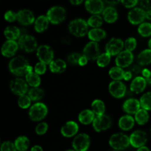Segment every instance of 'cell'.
I'll return each instance as SVG.
<instances>
[{
	"instance_id": "6da1fadb",
	"label": "cell",
	"mask_w": 151,
	"mask_h": 151,
	"mask_svg": "<svg viewBox=\"0 0 151 151\" xmlns=\"http://www.w3.org/2000/svg\"><path fill=\"white\" fill-rule=\"evenodd\" d=\"M9 69L10 72L16 76H26L32 72V67L29 64L27 60L23 56H16L9 63Z\"/></svg>"
},
{
	"instance_id": "7a4b0ae2",
	"label": "cell",
	"mask_w": 151,
	"mask_h": 151,
	"mask_svg": "<svg viewBox=\"0 0 151 151\" xmlns=\"http://www.w3.org/2000/svg\"><path fill=\"white\" fill-rule=\"evenodd\" d=\"M88 23L84 19H74L69 23V31L76 37H83L88 33Z\"/></svg>"
},
{
	"instance_id": "3957f363",
	"label": "cell",
	"mask_w": 151,
	"mask_h": 151,
	"mask_svg": "<svg viewBox=\"0 0 151 151\" xmlns=\"http://www.w3.org/2000/svg\"><path fill=\"white\" fill-rule=\"evenodd\" d=\"M130 144L129 137L122 133L113 134L109 139L110 146L116 150H124L127 148Z\"/></svg>"
},
{
	"instance_id": "277c9868",
	"label": "cell",
	"mask_w": 151,
	"mask_h": 151,
	"mask_svg": "<svg viewBox=\"0 0 151 151\" xmlns=\"http://www.w3.org/2000/svg\"><path fill=\"white\" fill-rule=\"evenodd\" d=\"M66 10L60 6H54L49 9L47 16L52 24H58L66 19Z\"/></svg>"
},
{
	"instance_id": "5b68a950",
	"label": "cell",
	"mask_w": 151,
	"mask_h": 151,
	"mask_svg": "<svg viewBox=\"0 0 151 151\" xmlns=\"http://www.w3.org/2000/svg\"><path fill=\"white\" fill-rule=\"evenodd\" d=\"M48 113V109L47 106L43 103H37L31 106L29 111V118L32 121H41Z\"/></svg>"
},
{
	"instance_id": "8992f818",
	"label": "cell",
	"mask_w": 151,
	"mask_h": 151,
	"mask_svg": "<svg viewBox=\"0 0 151 151\" xmlns=\"http://www.w3.org/2000/svg\"><path fill=\"white\" fill-rule=\"evenodd\" d=\"M19 46L27 52H32L37 49V41L32 35L24 34L19 38Z\"/></svg>"
},
{
	"instance_id": "52a82bcc",
	"label": "cell",
	"mask_w": 151,
	"mask_h": 151,
	"mask_svg": "<svg viewBox=\"0 0 151 151\" xmlns=\"http://www.w3.org/2000/svg\"><path fill=\"white\" fill-rule=\"evenodd\" d=\"M37 56L40 62L45 64H50L53 61L54 52L50 46L41 45L37 49Z\"/></svg>"
},
{
	"instance_id": "ba28073f",
	"label": "cell",
	"mask_w": 151,
	"mask_h": 151,
	"mask_svg": "<svg viewBox=\"0 0 151 151\" xmlns=\"http://www.w3.org/2000/svg\"><path fill=\"white\" fill-rule=\"evenodd\" d=\"M111 119L109 116L106 114L97 116L92 122L93 128L97 132H102L108 130L111 126Z\"/></svg>"
},
{
	"instance_id": "9c48e42d",
	"label": "cell",
	"mask_w": 151,
	"mask_h": 151,
	"mask_svg": "<svg viewBox=\"0 0 151 151\" xmlns=\"http://www.w3.org/2000/svg\"><path fill=\"white\" fill-rule=\"evenodd\" d=\"M90 145V137L86 134L77 135L72 142V147L75 151H86Z\"/></svg>"
},
{
	"instance_id": "30bf717a",
	"label": "cell",
	"mask_w": 151,
	"mask_h": 151,
	"mask_svg": "<svg viewBox=\"0 0 151 151\" xmlns=\"http://www.w3.org/2000/svg\"><path fill=\"white\" fill-rule=\"evenodd\" d=\"M10 88L13 94L20 97L22 95H24L27 92L28 85L24 80L16 78L10 82Z\"/></svg>"
},
{
	"instance_id": "8fae6325",
	"label": "cell",
	"mask_w": 151,
	"mask_h": 151,
	"mask_svg": "<svg viewBox=\"0 0 151 151\" xmlns=\"http://www.w3.org/2000/svg\"><path fill=\"white\" fill-rule=\"evenodd\" d=\"M147 134L141 130L135 131L130 136V143L133 147L136 148L143 147L147 142Z\"/></svg>"
},
{
	"instance_id": "7c38bea8",
	"label": "cell",
	"mask_w": 151,
	"mask_h": 151,
	"mask_svg": "<svg viewBox=\"0 0 151 151\" xmlns=\"http://www.w3.org/2000/svg\"><path fill=\"white\" fill-rule=\"evenodd\" d=\"M124 42L120 38H111L106 45V52L111 56L119 55L124 47Z\"/></svg>"
},
{
	"instance_id": "4fadbf2b",
	"label": "cell",
	"mask_w": 151,
	"mask_h": 151,
	"mask_svg": "<svg viewBox=\"0 0 151 151\" xmlns=\"http://www.w3.org/2000/svg\"><path fill=\"white\" fill-rule=\"evenodd\" d=\"M133 60H134V55L131 52L128 50H124L122 51L116 58L115 63L116 66H119L120 68H126L130 66V65L132 64Z\"/></svg>"
},
{
	"instance_id": "5bb4252c",
	"label": "cell",
	"mask_w": 151,
	"mask_h": 151,
	"mask_svg": "<svg viewBox=\"0 0 151 151\" xmlns=\"http://www.w3.org/2000/svg\"><path fill=\"white\" fill-rule=\"evenodd\" d=\"M83 52V55L88 60H96L100 55V50L98 44L94 41L88 43L84 47Z\"/></svg>"
},
{
	"instance_id": "9a60e30c",
	"label": "cell",
	"mask_w": 151,
	"mask_h": 151,
	"mask_svg": "<svg viewBox=\"0 0 151 151\" xmlns=\"http://www.w3.org/2000/svg\"><path fill=\"white\" fill-rule=\"evenodd\" d=\"M110 94L116 98H122L126 92V87L125 84L119 81H112L109 86Z\"/></svg>"
},
{
	"instance_id": "2e32d148",
	"label": "cell",
	"mask_w": 151,
	"mask_h": 151,
	"mask_svg": "<svg viewBox=\"0 0 151 151\" xmlns=\"http://www.w3.org/2000/svg\"><path fill=\"white\" fill-rule=\"evenodd\" d=\"M146 12L141 7H135L132 9L128 14V19L132 24H142L145 17Z\"/></svg>"
},
{
	"instance_id": "e0dca14e",
	"label": "cell",
	"mask_w": 151,
	"mask_h": 151,
	"mask_svg": "<svg viewBox=\"0 0 151 151\" xmlns=\"http://www.w3.org/2000/svg\"><path fill=\"white\" fill-rule=\"evenodd\" d=\"M17 20L21 24L23 25H29L35 22V16L32 12L27 9L21 10L18 12Z\"/></svg>"
},
{
	"instance_id": "ac0fdd59",
	"label": "cell",
	"mask_w": 151,
	"mask_h": 151,
	"mask_svg": "<svg viewBox=\"0 0 151 151\" xmlns=\"http://www.w3.org/2000/svg\"><path fill=\"white\" fill-rule=\"evenodd\" d=\"M85 7L89 13L94 15H98L105 10L104 3L100 0H88L85 2Z\"/></svg>"
},
{
	"instance_id": "d6986e66",
	"label": "cell",
	"mask_w": 151,
	"mask_h": 151,
	"mask_svg": "<svg viewBox=\"0 0 151 151\" xmlns=\"http://www.w3.org/2000/svg\"><path fill=\"white\" fill-rule=\"evenodd\" d=\"M19 47V44L16 41H7L1 47V53L4 57L10 58L14 55Z\"/></svg>"
},
{
	"instance_id": "ffe728a7",
	"label": "cell",
	"mask_w": 151,
	"mask_h": 151,
	"mask_svg": "<svg viewBox=\"0 0 151 151\" xmlns=\"http://www.w3.org/2000/svg\"><path fill=\"white\" fill-rule=\"evenodd\" d=\"M141 104L137 99L130 98L123 104V110L128 114H136L140 110Z\"/></svg>"
},
{
	"instance_id": "44dd1931",
	"label": "cell",
	"mask_w": 151,
	"mask_h": 151,
	"mask_svg": "<svg viewBox=\"0 0 151 151\" xmlns=\"http://www.w3.org/2000/svg\"><path fill=\"white\" fill-rule=\"evenodd\" d=\"M79 127L78 125L74 121H69L61 128L60 132L65 137H72L78 133Z\"/></svg>"
},
{
	"instance_id": "7402d4cb",
	"label": "cell",
	"mask_w": 151,
	"mask_h": 151,
	"mask_svg": "<svg viewBox=\"0 0 151 151\" xmlns=\"http://www.w3.org/2000/svg\"><path fill=\"white\" fill-rule=\"evenodd\" d=\"M147 81L143 77H136L131 82L130 89L135 94H139L142 92L146 88Z\"/></svg>"
},
{
	"instance_id": "603a6c76",
	"label": "cell",
	"mask_w": 151,
	"mask_h": 151,
	"mask_svg": "<svg viewBox=\"0 0 151 151\" xmlns=\"http://www.w3.org/2000/svg\"><path fill=\"white\" fill-rule=\"evenodd\" d=\"M103 19L108 23H114L118 19V13L116 9L112 6H109L105 8L103 12Z\"/></svg>"
},
{
	"instance_id": "cb8c5ba5",
	"label": "cell",
	"mask_w": 151,
	"mask_h": 151,
	"mask_svg": "<svg viewBox=\"0 0 151 151\" xmlns=\"http://www.w3.org/2000/svg\"><path fill=\"white\" fill-rule=\"evenodd\" d=\"M134 123L135 120L132 116L130 115H125L119 119L118 125L119 128L123 131H129L134 126Z\"/></svg>"
},
{
	"instance_id": "d4e9b609",
	"label": "cell",
	"mask_w": 151,
	"mask_h": 151,
	"mask_svg": "<svg viewBox=\"0 0 151 151\" xmlns=\"http://www.w3.org/2000/svg\"><path fill=\"white\" fill-rule=\"evenodd\" d=\"M94 118H95L94 113L92 111V110H89V109H85L82 111L78 116V119L83 125H88L93 122Z\"/></svg>"
},
{
	"instance_id": "484cf974",
	"label": "cell",
	"mask_w": 151,
	"mask_h": 151,
	"mask_svg": "<svg viewBox=\"0 0 151 151\" xmlns=\"http://www.w3.org/2000/svg\"><path fill=\"white\" fill-rule=\"evenodd\" d=\"M88 37L91 41L97 42L106 37V31L100 28H93L88 31Z\"/></svg>"
},
{
	"instance_id": "4316f807",
	"label": "cell",
	"mask_w": 151,
	"mask_h": 151,
	"mask_svg": "<svg viewBox=\"0 0 151 151\" xmlns=\"http://www.w3.org/2000/svg\"><path fill=\"white\" fill-rule=\"evenodd\" d=\"M4 35L8 41H15L21 36L20 29L15 26H8L4 31Z\"/></svg>"
},
{
	"instance_id": "83f0119b",
	"label": "cell",
	"mask_w": 151,
	"mask_h": 151,
	"mask_svg": "<svg viewBox=\"0 0 151 151\" xmlns=\"http://www.w3.org/2000/svg\"><path fill=\"white\" fill-rule=\"evenodd\" d=\"M48 18L46 16H40L35 22V30L38 32H42L47 29L49 26Z\"/></svg>"
},
{
	"instance_id": "f1b7e54d",
	"label": "cell",
	"mask_w": 151,
	"mask_h": 151,
	"mask_svg": "<svg viewBox=\"0 0 151 151\" xmlns=\"http://www.w3.org/2000/svg\"><path fill=\"white\" fill-rule=\"evenodd\" d=\"M66 63L62 59L53 60L50 64V69L53 73H62L66 70Z\"/></svg>"
},
{
	"instance_id": "f546056e",
	"label": "cell",
	"mask_w": 151,
	"mask_h": 151,
	"mask_svg": "<svg viewBox=\"0 0 151 151\" xmlns=\"http://www.w3.org/2000/svg\"><path fill=\"white\" fill-rule=\"evenodd\" d=\"M137 62L140 66H146L151 63V50L150 49L143 50L139 54Z\"/></svg>"
},
{
	"instance_id": "4dcf8cb0",
	"label": "cell",
	"mask_w": 151,
	"mask_h": 151,
	"mask_svg": "<svg viewBox=\"0 0 151 151\" xmlns=\"http://www.w3.org/2000/svg\"><path fill=\"white\" fill-rule=\"evenodd\" d=\"M91 109L94 114L97 116L103 115L106 111L105 103L101 100H94L91 103Z\"/></svg>"
},
{
	"instance_id": "1f68e13d",
	"label": "cell",
	"mask_w": 151,
	"mask_h": 151,
	"mask_svg": "<svg viewBox=\"0 0 151 151\" xmlns=\"http://www.w3.org/2000/svg\"><path fill=\"white\" fill-rule=\"evenodd\" d=\"M14 144L19 151H26L29 146V140L27 137L22 136L16 139Z\"/></svg>"
},
{
	"instance_id": "d6a6232c",
	"label": "cell",
	"mask_w": 151,
	"mask_h": 151,
	"mask_svg": "<svg viewBox=\"0 0 151 151\" xmlns=\"http://www.w3.org/2000/svg\"><path fill=\"white\" fill-rule=\"evenodd\" d=\"M26 82L32 88H36L41 84V78L38 74L35 72H32L26 75Z\"/></svg>"
},
{
	"instance_id": "836d02e7",
	"label": "cell",
	"mask_w": 151,
	"mask_h": 151,
	"mask_svg": "<svg viewBox=\"0 0 151 151\" xmlns=\"http://www.w3.org/2000/svg\"><path fill=\"white\" fill-rule=\"evenodd\" d=\"M28 96L32 101H38L42 99L44 96V91L42 88H32L28 91Z\"/></svg>"
},
{
	"instance_id": "e575fe53",
	"label": "cell",
	"mask_w": 151,
	"mask_h": 151,
	"mask_svg": "<svg viewBox=\"0 0 151 151\" xmlns=\"http://www.w3.org/2000/svg\"><path fill=\"white\" fill-rule=\"evenodd\" d=\"M135 120L139 125H145L149 120V114L147 111L142 109L135 114Z\"/></svg>"
},
{
	"instance_id": "d590c367",
	"label": "cell",
	"mask_w": 151,
	"mask_h": 151,
	"mask_svg": "<svg viewBox=\"0 0 151 151\" xmlns=\"http://www.w3.org/2000/svg\"><path fill=\"white\" fill-rule=\"evenodd\" d=\"M125 72L122 68L119 67V66H114L112 67L109 71V76L114 79V81H119L120 80L124 79V75H125Z\"/></svg>"
},
{
	"instance_id": "8d00e7d4",
	"label": "cell",
	"mask_w": 151,
	"mask_h": 151,
	"mask_svg": "<svg viewBox=\"0 0 151 151\" xmlns=\"http://www.w3.org/2000/svg\"><path fill=\"white\" fill-rule=\"evenodd\" d=\"M139 102L143 109L146 111L151 110V91L143 94L140 98Z\"/></svg>"
},
{
	"instance_id": "74e56055",
	"label": "cell",
	"mask_w": 151,
	"mask_h": 151,
	"mask_svg": "<svg viewBox=\"0 0 151 151\" xmlns=\"http://www.w3.org/2000/svg\"><path fill=\"white\" fill-rule=\"evenodd\" d=\"M138 32L143 37H149L151 35V24L145 22L141 24L138 27Z\"/></svg>"
},
{
	"instance_id": "f35d334b",
	"label": "cell",
	"mask_w": 151,
	"mask_h": 151,
	"mask_svg": "<svg viewBox=\"0 0 151 151\" xmlns=\"http://www.w3.org/2000/svg\"><path fill=\"white\" fill-rule=\"evenodd\" d=\"M88 26L94 28H98L103 24V19L99 15H93L87 21Z\"/></svg>"
},
{
	"instance_id": "ab89813d",
	"label": "cell",
	"mask_w": 151,
	"mask_h": 151,
	"mask_svg": "<svg viewBox=\"0 0 151 151\" xmlns=\"http://www.w3.org/2000/svg\"><path fill=\"white\" fill-rule=\"evenodd\" d=\"M111 61V55L107 52L100 55L97 59V63L100 67H106Z\"/></svg>"
},
{
	"instance_id": "60d3db41",
	"label": "cell",
	"mask_w": 151,
	"mask_h": 151,
	"mask_svg": "<svg viewBox=\"0 0 151 151\" xmlns=\"http://www.w3.org/2000/svg\"><path fill=\"white\" fill-rule=\"evenodd\" d=\"M18 104H19V107L22 109H26L30 106L31 104V99L28 95H22L19 97V100H18Z\"/></svg>"
},
{
	"instance_id": "b9f144b4",
	"label": "cell",
	"mask_w": 151,
	"mask_h": 151,
	"mask_svg": "<svg viewBox=\"0 0 151 151\" xmlns=\"http://www.w3.org/2000/svg\"><path fill=\"white\" fill-rule=\"evenodd\" d=\"M137 40L136 38L131 37V38H128V39L125 40V44H124V47H125V50H128V51L132 52L133 50H134L137 47Z\"/></svg>"
},
{
	"instance_id": "7bdbcfd3",
	"label": "cell",
	"mask_w": 151,
	"mask_h": 151,
	"mask_svg": "<svg viewBox=\"0 0 151 151\" xmlns=\"http://www.w3.org/2000/svg\"><path fill=\"white\" fill-rule=\"evenodd\" d=\"M48 130V125L46 122H41L35 127V133L38 135H44Z\"/></svg>"
},
{
	"instance_id": "ee69618b",
	"label": "cell",
	"mask_w": 151,
	"mask_h": 151,
	"mask_svg": "<svg viewBox=\"0 0 151 151\" xmlns=\"http://www.w3.org/2000/svg\"><path fill=\"white\" fill-rule=\"evenodd\" d=\"M47 70V66L45 63H42V62H38L35 64V68H34V72L36 74L39 75H44Z\"/></svg>"
},
{
	"instance_id": "f6af8a7d",
	"label": "cell",
	"mask_w": 151,
	"mask_h": 151,
	"mask_svg": "<svg viewBox=\"0 0 151 151\" xmlns=\"http://www.w3.org/2000/svg\"><path fill=\"white\" fill-rule=\"evenodd\" d=\"M81 55L79 54V53H77V52H74L72 53V54L69 55L68 56L67 59H68V61H69V63L71 64H73V65H76L79 63V60L80 58H81Z\"/></svg>"
},
{
	"instance_id": "bcb514c9",
	"label": "cell",
	"mask_w": 151,
	"mask_h": 151,
	"mask_svg": "<svg viewBox=\"0 0 151 151\" xmlns=\"http://www.w3.org/2000/svg\"><path fill=\"white\" fill-rule=\"evenodd\" d=\"M16 147L15 144L12 143L11 142H4L1 144V151H16Z\"/></svg>"
},
{
	"instance_id": "7dc6e473",
	"label": "cell",
	"mask_w": 151,
	"mask_h": 151,
	"mask_svg": "<svg viewBox=\"0 0 151 151\" xmlns=\"http://www.w3.org/2000/svg\"><path fill=\"white\" fill-rule=\"evenodd\" d=\"M4 19L9 22H13L17 19V13H15L13 11L8 10L4 14Z\"/></svg>"
},
{
	"instance_id": "c3c4849f",
	"label": "cell",
	"mask_w": 151,
	"mask_h": 151,
	"mask_svg": "<svg viewBox=\"0 0 151 151\" xmlns=\"http://www.w3.org/2000/svg\"><path fill=\"white\" fill-rule=\"evenodd\" d=\"M128 71H129V72L132 74L133 77H134V76H137L139 74L142 73V69L141 66H139V65L134 64V65H132V66H130Z\"/></svg>"
},
{
	"instance_id": "681fc988",
	"label": "cell",
	"mask_w": 151,
	"mask_h": 151,
	"mask_svg": "<svg viewBox=\"0 0 151 151\" xmlns=\"http://www.w3.org/2000/svg\"><path fill=\"white\" fill-rule=\"evenodd\" d=\"M139 5L141 6L142 9H145L147 10H151V0H142L140 1Z\"/></svg>"
},
{
	"instance_id": "f907efd6",
	"label": "cell",
	"mask_w": 151,
	"mask_h": 151,
	"mask_svg": "<svg viewBox=\"0 0 151 151\" xmlns=\"http://www.w3.org/2000/svg\"><path fill=\"white\" fill-rule=\"evenodd\" d=\"M121 3L122 4V5L125 6L127 8H131V7H134V6H136L138 3L137 1H122Z\"/></svg>"
},
{
	"instance_id": "816d5d0a",
	"label": "cell",
	"mask_w": 151,
	"mask_h": 151,
	"mask_svg": "<svg viewBox=\"0 0 151 151\" xmlns=\"http://www.w3.org/2000/svg\"><path fill=\"white\" fill-rule=\"evenodd\" d=\"M88 59L86 57H85L84 55H82L81 56V58H80L79 63H78V64L81 66H85V65H86L87 63H88Z\"/></svg>"
},
{
	"instance_id": "f5cc1de1",
	"label": "cell",
	"mask_w": 151,
	"mask_h": 151,
	"mask_svg": "<svg viewBox=\"0 0 151 151\" xmlns=\"http://www.w3.org/2000/svg\"><path fill=\"white\" fill-rule=\"evenodd\" d=\"M150 74H151V71L149 70V69H142V75L143 78H144L145 79H146V78H148V77L150 75Z\"/></svg>"
},
{
	"instance_id": "db71d44e",
	"label": "cell",
	"mask_w": 151,
	"mask_h": 151,
	"mask_svg": "<svg viewBox=\"0 0 151 151\" xmlns=\"http://www.w3.org/2000/svg\"><path fill=\"white\" fill-rule=\"evenodd\" d=\"M132 78H133L132 74H131L129 71L128 70L127 72H125V75H124V80H125V81H130V80H131Z\"/></svg>"
},
{
	"instance_id": "11a10c76",
	"label": "cell",
	"mask_w": 151,
	"mask_h": 151,
	"mask_svg": "<svg viewBox=\"0 0 151 151\" xmlns=\"http://www.w3.org/2000/svg\"><path fill=\"white\" fill-rule=\"evenodd\" d=\"M31 151H43V149L41 146L35 145L31 148Z\"/></svg>"
},
{
	"instance_id": "9f6ffc18",
	"label": "cell",
	"mask_w": 151,
	"mask_h": 151,
	"mask_svg": "<svg viewBox=\"0 0 151 151\" xmlns=\"http://www.w3.org/2000/svg\"><path fill=\"white\" fill-rule=\"evenodd\" d=\"M82 2V0H72V1H70L71 4H74V5H78V4H81Z\"/></svg>"
},
{
	"instance_id": "6f0895ef",
	"label": "cell",
	"mask_w": 151,
	"mask_h": 151,
	"mask_svg": "<svg viewBox=\"0 0 151 151\" xmlns=\"http://www.w3.org/2000/svg\"><path fill=\"white\" fill-rule=\"evenodd\" d=\"M145 17L146 19L151 20V10H147V11H146Z\"/></svg>"
},
{
	"instance_id": "680465c9",
	"label": "cell",
	"mask_w": 151,
	"mask_h": 151,
	"mask_svg": "<svg viewBox=\"0 0 151 151\" xmlns=\"http://www.w3.org/2000/svg\"><path fill=\"white\" fill-rule=\"evenodd\" d=\"M137 151H150V150H149V148L147 147H145V146H143V147L138 148V150H137Z\"/></svg>"
},
{
	"instance_id": "91938a15",
	"label": "cell",
	"mask_w": 151,
	"mask_h": 151,
	"mask_svg": "<svg viewBox=\"0 0 151 151\" xmlns=\"http://www.w3.org/2000/svg\"><path fill=\"white\" fill-rule=\"evenodd\" d=\"M145 80H146V81H147V83H148L149 85L151 86V74H150V76H149L147 78H146Z\"/></svg>"
},
{
	"instance_id": "94428289",
	"label": "cell",
	"mask_w": 151,
	"mask_h": 151,
	"mask_svg": "<svg viewBox=\"0 0 151 151\" xmlns=\"http://www.w3.org/2000/svg\"><path fill=\"white\" fill-rule=\"evenodd\" d=\"M106 3H108V4H112V5H113V4H118V3H119V1H106Z\"/></svg>"
},
{
	"instance_id": "6125c7cd",
	"label": "cell",
	"mask_w": 151,
	"mask_h": 151,
	"mask_svg": "<svg viewBox=\"0 0 151 151\" xmlns=\"http://www.w3.org/2000/svg\"><path fill=\"white\" fill-rule=\"evenodd\" d=\"M148 47H149V48H150V50H151V38L149 40V41H148Z\"/></svg>"
},
{
	"instance_id": "be15d7a7",
	"label": "cell",
	"mask_w": 151,
	"mask_h": 151,
	"mask_svg": "<svg viewBox=\"0 0 151 151\" xmlns=\"http://www.w3.org/2000/svg\"><path fill=\"white\" fill-rule=\"evenodd\" d=\"M66 151H75V150H66Z\"/></svg>"
},
{
	"instance_id": "e7e4bbea",
	"label": "cell",
	"mask_w": 151,
	"mask_h": 151,
	"mask_svg": "<svg viewBox=\"0 0 151 151\" xmlns=\"http://www.w3.org/2000/svg\"><path fill=\"white\" fill-rule=\"evenodd\" d=\"M113 151H119V150H113Z\"/></svg>"
},
{
	"instance_id": "03108f58",
	"label": "cell",
	"mask_w": 151,
	"mask_h": 151,
	"mask_svg": "<svg viewBox=\"0 0 151 151\" xmlns=\"http://www.w3.org/2000/svg\"><path fill=\"white\" fill-rule=\"evenodd\" d=\"M150 133H151V128H150Z\"/></svg>"
}]
</instances>
